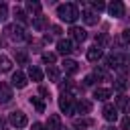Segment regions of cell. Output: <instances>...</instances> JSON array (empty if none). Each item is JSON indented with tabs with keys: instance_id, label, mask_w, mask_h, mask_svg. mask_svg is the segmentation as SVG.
Masks as SVG:
<instances>
[{
	"instance_id": "ac0fdd59",
	"label": "cell",
	"mask_w": 130,
	"mask_h": 130,
	"mask_svg": "<svg viewBox=\"0 0 130 130\" xmlns=\"http://www.w3.org/2000/svg\"><path fill=\"white\" fill-rule=\"evenodd\" d=\"M14 59H16L18 65H26V63H28V55H26V51H22V49H14Z\"/></svg>"
},
{
	"instance_id": "ffe728a7",
	"label": "cell",
	"mask_w": 130,
	"mask_h": 130,
	"mask_svg": "<svg viewBox=\"0 0 130 130\" xmlns=\"http://www.w3.org/2000/svg\"><path fill=\"white\" fill-rule=\"evenodd\" d=\"M83 20H85V24H98L100 16H98L93 10H85V12H83Z\"/></svg>"
},
{
	"instance_id": "7a4b0ae2",
	"label": "cell",
	"mask_w": 130,
	"mask_h": 130,
	"mask_svg": "<svg viewBox=\"0 0 130 130\" xmlns=\"http://www.w3.org/2000/svg\"><path fill=\"white\" fill-rule=\"evenodd\" d=\"M4 32L14 41V43H20V41H24V39H28V35L24 32V28L20 26V24H8L6 28H4Z\"/></svg>"
},
{
	"instance_id": "4fadbf2b",
	"label": "cell",
	"mask_w": 130,
	"mask_h": 130,
	"mask_svg": "<svg viewBox=\"0 0 130 130\" xmlns=\"http://www.w3.org/2000/svg\"><path fill=\"white\" fill-rule=\"evenodd\" d=\"M75 112H79V114H89L91 112V102L89 100H77V106H75Z\"/></svg>"
},
{
	"instance_id": "836d02e7",
	"label": "cell",
	"mask_w": 130,
	"mask_h": 130,
	"mask_svg": "<svg viewBox=\"0 0 130 130\" xmlns=\"http://www.w3.org/2000/svg\"><path fill=\"white\" fill-rule=\"evenodd\" d=\"M93 79H95L93 75H87V77L83 79V83H85V85H93Z\"/></svg>"
},
{
	"instance_id": "e575fe53",
	"label": "cell",
	"mask_w": 130,
	"mask_h": 130,
	"mask_svg": "<svg viewBox=\"0 0 130 130\" xmlns=\"http://www.w3.org/2000/svg\"><path fill=\"white\" fill-rule=\"evenodd\" d=\"M39 93H41V95H45V98H49V89H47L45 85H41V87H39Z\"/></svg>"
},
{
	"instance_id": "d6a6232c",
	"label": "cell",
	"mask_w": 130,
	"mask_h": 130,
	"mask_svg": "<svg viewBox=\"0 0 130 130\" xmlns=\"http://www.w3.org/2000/svg\"><path fill=\"white\" fill-rule=\"evenodd\" d=\"M6 12H8L6 4H0V20H4V18H6Z\"/></svg>"
},
{
	"instance_id": "6da1fadb",
	"label": "cell",
	"mask_w": 130,
	"mask_h": 130,
	"mask_svg": "<svg viewBox=\"0 0 130 130\" xmlns=\"http://www.w3.org/2000/svg\"><path fill=\"white\" fill-rule=\"evenodd\" d=\"M57 16H59L61 20H65V22H75V20L79 18V10H77V6L71 4V2L59 4V6H57Z\"/></svg>"
},
{
	"instance_id": "30bf717a",
	"label": "cell",
	"mask_w": 130,
	"mask_h": 130,
	"mask_svg": "<svg viewBox=\"0 0 130 130\" xmlns=\"http://www.w3.org/2000/svg\"><path fill=\"white\" fill-rule=\"evenodd\" d=\"M102 114H104V118H106L108 122H114V120L118 118V108H116L114 104H106L104 110H102Z\"/></svg>"
},
{
	"instance_id": "f1b7e54d",
	"label": "cell",
	"mask_w": 130,
	"mask_h": 130,
	"mask_svg": "<svg viewBox=\"0 0 130 130\" xmlns=\"http://www.w3.org/2000/svg\"><path fill=\"white\" fill-rule=\"evenodd\" d=\"M55 59H57V55H55V53H43V63L53 65V63H55Z\"/></svg>"
},
{
	"instance_id": "8fae6325",
	"label": "cell",
	"mask_w": 130,
	"mask_h": 130,
	"mask_svg": "<svg viewBox=\"0 0 130 130\" xmlns=\"http://www.w3.org/2000/svg\"><path fill=\"white\" fill-rule=\"evenodd\" d=\"M102 57H104V51H102V47H98V45H93V47L87 51V61H91V63H98Z\"/></svg>"
},
{
	"instance_id": "5b68a950",
	"label": "cell",
	"mask_w": 130,
	"mask_h": 130,
	"mask_svg": "<svg viewBox=\"0 0 130 130\" xmlns=\"http://www.w3.org/2000/svg\"><path fill=\"white\" fill-rule=\"evenodd\" d=\"M106 63H108V67L110 69H118V71H124V65H126V57L124 55H110L108 59H106Z\"/></svg>"
},
{
	"instance_id": "4dcf8cb0",
	"label": "cell",
	"mask_w": 130,
	"mask_h": 130,
	"mask_svg": "<svg viewBox=\"0 0 130 130\" xmlns=\"http://www.w3.org/2000/svg\"><path fill=\"white\" fill-rule=\"evenodd\" d=\"M122 130H130V116L122 118Z\"/></svg>"
},
{
	"instance_id": "ba28073f",
	"label": "cell",
	"mask_w": 130,
	"mask_h": 130,
	"mask_svg": "<svg viewBox=\"0 0 130 130\" xmlns=\"http://www.w3.org/2000/svg\"><path fill=\"white\" fill-rule=\"evenodd\" d=\"M124 10H126V8H124V4H122L120 0H116V2H112V4L108 6V12H110L114 18H122V16H124Z\"/></svg>"
},
{
	"instance_id": "603a6c76",
	"label": "cell",
	"mask_w": 130,
	"mask_h": 130,
	"mask_svg": "<svg viewBox=\"0 0 130 130\" xmlns=\"http://www.w3.org/2000/svg\"><path fill=\"white\" fill-rule=\"evenodd\" d=\"M63 69H65L67 73H77L79 67H77V63H75L73 59H65V61H63Z\"/></svg>"
},
{
	"instance_id": "277c9868",
	"label": "cell",
	"mask_w": 130,
	"mask_h": 130,
	"mask_svg": "<svg viewBox=\"0 0 130 130\" xmlns=\"http://www.w3.org/2000/svg\"><path fill=\"white\" fill-rule=\"evenodd\" d=\"M8 122H10L14 128H24V126L28 124V120H26V114H24V112H20V110L12 112V114L8 116Z\"/></svg>"
},
{
	"instance_id": "f546056e",
	"label": "cell",
	"mask_w": 130,
	"mask_h": 130,
	"mask_svg": "<svg viewBox=\"0 0 130 130\" xmlns=\"http://www.w3.org/2000/svg\"><path fill=\"white\" fill-rule=\"evenodd\" d=\"M114 87H116L118 91H124V89L128 87V83H126V79H122V77H120V79H116V83H114Z\"/></svg>"
},
{
	"instance_id": "4316f807",
	"label": "cell",
	"mask_w": 130,
	"mask_h": 130,
	"mask_svg": "<svg viewBox=\"0 0 130 130\" xmlns=\"http://www.w3.org/2000/svg\"><path fill=\"white\" fill-rule=\"evenodd\" d=\"M108 41H110V37H108L106 32H100V35L95 37V45H98V47H104Z\"/></svg>"
},
{
	"instance_id": "7402d4cb",
	"label": "cell",
	"mask_w": 130,
	"mask_h": 130,
	"mask_svg": "<svg viewBox=\"0 0 130 130\" xmlns=\"http://www.w3.org/2000/svg\"><path fill=\"white\" fill-rule=\"evenodd\" d=\"M47 77H49V81H59V69L55 67V65H47Z\"/></svg>"
},
{
	"instance_id": "83f0119b",
	"label": "cell",
	"mask_w": 130,
	"mask_h": 130,
	"mask_svg": "<svg viewBox=\"0 0 130 130\" xmlns=\"http://www.w3.org/2000/svg\"><path fill=\"white\" fill-rule=\"evenodd\" d=\"M104 8H106V4H104V2H100V0H93V2H91V10H93L95 14H100Z\"/></svg>"
},
{
	"instance_id": "5bb4252c",
	"label": "cell",
	"mask_w": 130,
	"mask_h": 130,
	"mask_svg": "<svg viewBox=\"0 0 130 130\" xmlns=\"http://www.w3.org/2000/svg\"><path fill=\"white\" fill-rule=\"evenodd\" d=\"M47 26H49L47 16H35V18H32V28H35V30H45Z\"/></svg>"
},
{
	"instance_id": "1f68e13d",
	"label": "cell",
	"mask_w": 130,
	"mask_h": 130,
	"mask_svg": "<svg viewBox=\"0 0 130 130\" xmlns=\"http://www.w3.org/2000/svg\"><path fill=\"white\" fill-rule=\"evenodd\" d=\"M122 41L130 45V28H126V30H122Z\"/></svg>"
},
{
	"instance_id": "9c48e42d",
	"label": "cell",
	"mask_w": 130,
	"mask_h": 130,
	"mask_svg": "<svg viewBox=\"0 0 130 130\" xmlns=\"http://www.w3.org/2000/svg\"><path fill=\"white\" fill-rule=\"evenodd\" d=\"M57 51L61 55H69V53H73V43L69 39H59L57 41Z\"/></svg>"
},
{
	"instance_id": "d6986e66",
	"label": "cell",
	"mask_w": 130,
	"mask_h": 130,
	"mask_svg": "<svg viewBox=\"0 0 130 130\" xmlns=\"http://www.w3.org/2000/svg\"><path fill=\"white\" fill-rule=\"evenodd\" d=\"M28 77H30L32 81H43V71H41L37 65H30V67H28Z\"/></svg>"
},
{
	"instance_id": "52a82bcc",
	"label": "cell",
	"mask_w": 130,
	"mask_h": 130,
	"mask_svg": "<svg viewBox=\"0 0 130 130\" xmlns=\"http://www.w3.org/2000/svg\"><path fill=\"white\" fill-rule=\"evenodd\" d=\"M12 100V87L6 81H0V104H8Z\"/></svg>"
},
{
	"instance_id": "e0dca14e",
	"label": "cell",
	"mask_w": 130,
	"mask_h": 130,
	"mask_svg": "<svg viewBox=\"0 0 130 130\" xmlns=\"http://www.w3.org/2000/svg\"><path fill=\"white\" fill-rule=\"evenodd\" d=\"M47 128L49 130H61V118L57 114H51L49 120H47Z\"/></svg>"
},
{
	"instance_id": "9a60e30c",
	"label": "cell",
	"mask_w": 130,
	"mask_h": 130,
	"mask_svg": "<svg viewBox=\"0 0 130 130\" xmlns=\"http://www.w3.org/2000/svg\"><path fill=\"white\" fill-rule=\"evenodd\" d=\"M91 126H93V120L91 118H77V120H73V128H77V130L91 128Z\"/></svg>"
},
{
	"instance_id": "cb8c5ba5",
	"label": "cell",
	"mask_w": 130,
	"mask_h": 130,
	"mask_svg": "<svg viewBox=\"0 0 130 130\" xmlns=\"http://www.w3.org/2000/svg\"><path fill=\"white\" fill-rule=\"evenodd\" d=\"M30 104L35 106V110H37L39 114H43V112H45V102H43L41 98H37V95H30Z\"/></svg>"
},
{
	"instance_id": "3957f363",
	"label": "cell",
	"mask_w": 130,
	"mask_h": 130,
	"mask_svg": "<svg viewBox=\"0 0 130 130\" xmlns=\"http://www.w3.org/2000/svg\"><path fill=\"white\" fill-rule=\"evenodd\" d=\"M59 108H61V112H65V114H69V116H71V114H75V106H73V98L61 91V98H59Z\"/></svg>"
},
{
	"instance_id": "7c38bea8",
	"label": "cell",
	"mask_w": 130,
	"mask_h": 130,
	"mask_svg": "<svg viewBox=\"0 0 130 130\" xmlns=\"http://www.w3.org/2000/svg\"><path fill=\"white\" fill-rule=\"evenodd\" d=\"M10 81H12V85H14V87H18V89L26 87V77H24V73H20V71H14Z\"/></svg>"
},
{
	"instance_id": "8992f818",
	"label": "cell",
	"mask_w": 130,
	"mask_h": 130,
	"mask_svg": "<svg viewBox=\"0 0 130 130\" xmlns=\"http://www.w3.org/2000/svg\"><path fill=\"white\" fill-rule=\"evenodd\" d=\"M69 37H71V41H75L77 45H81V43L87 39V32H85V28H81V26H71Z\"/></svg>"
},
{
	"instance_id": "484cf974",
	"label": "cell",
	"mask_w": 130,
	"mask_h": 130,
	"mask_svg": "<svg viewBox=\"0 0 130 130\" xmlns=\"http://www.w3.org/2000/svg\"><path fill=\"white\" fill-rule=\"evenodd\" d=\"M14 18H16L20 24H26V20H28V18H26V12L20 10V8H14Z\"/></svg>"
},
{
	"instance_id": "d4e9b609",
	"label": "cell",
	"mask_w": 130,
	"mask_h": 130,
	"mask_svg": "<svg viewBox=\"0 0 130 130\" xmlns=\"http://www.w3.org/2000/svg\"><path fill=\"white\" fill-rule=\"evenodd\" d=\"M41 4L39 2H26V10L30 12V14H37V16H41Z\"/></svg>"
},
{
	"instance_id": "8d00e7d4",
	"label": "cell",
	"mask_w": 130,
	"mask_h": 130,
	"mask_svg": "<svg viewBox=\"0 0 130 130\" xmlns=\"http://www.w3.org/2000/svg\"><path fill=\"white\" fill-rule=\"evenodd\" d=\"M106 130H116V128H114V126H108V128H106Z\"/></svg>"
},
{
	"instance_id": "44dd1931",
	"label": "cell",
	"mask_w": 130,
	"mask_h": 130,
	"mask_svg": "<svg viewBox=\"0 0 130 130\" xmlns=\"http://www.w3.org/2000/svg\"><path fill=\"white\" fill-rule=\"evenodd\" d=\"M12 69V61L6 55H0V73H8Z\"/></svg>"
},
{
	"instance_id": "d590c367",
	"label": "cell",
	"mask_w": 130,
	"mask_h": 130,
	"mask_svg": "<svg viewBox=\"0 0 130 130\" xmlns=\"http://www.w3.org/2000/svg\"><path fill=\"white\" fill-rule=\"evenodd\" d=\"M30 130H45V126H43V124H39V122H35Z\"/></svg>"
},
{
	"instance_id": "2e32d148",
	"label": "cell",
	"mask_w": 130,
	"mask_h": 130,
	"mask_svg": "<svg viewBox=\"0 0 130 130\" xmlns=\"http://www.w3.org/2000/svg\"><path fill=\"white\" fill-rule=\"evenodd\" d=\"M110 95H112V89H108V87H95V91H93V98H98L100 102H106Z\"/></svg>"
}]
</instances>
